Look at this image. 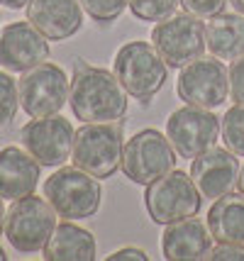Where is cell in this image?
<instances>
[{"mask_svg":"<svg viewBox=\"0 0 244 261\" xmlns=\"http://www.w3.org/2000/svg\"><path fill=\"white\" fill-rule=\"evenodd\" d=\"M57 229V210L47 198L24 195L12 200V207L5 213V237L12 249L22 254L44 251L49 237Z\"/></svg>","mask_w":244,"mask_h":261,"instance_id":"5","label":"cell"},{"mask_svg":"<svg viewBox=\"0 0 244 261\" xmlns=\"http://www.w3.org/2000/svg\"><path fill=\"white\" fill-rule=\"evenodd\" d=\"M176 169V149L159 129H142L125 144L122 173L132 183L149 186Z\"/></svg>","mask_w":244,"mask_h":261,"instance_id":"7","label":"cell"},{"mask_svg":"<svg viewBox=\"0 0 244 261\" xmlns=\"http://www.w3.org/2000/svg\"><path fill=\"white\" fill-rule=\"evenodd\" d=\"M205 42L212 57L222 61H234L244 57V15L220 12L205 24Z\"/></svg>","mask_w":244,"mask_h":261,"instance_id":"18","label":"cell"},{"mask_svg":"<svg viewBox=\"0 0 244 261\" xmlns=\"http://www.w3.org/2000/svg\"><path fill=\"white\" fill-rule=\"evenodd\" d=\"M203 195L198 191L196 181L183 171H171L161 178L147 186L144 205L147 213L156 225H171L178 220H188L200 213Z\"/></svg>","mask_w":244,"mask_h":261,"instance_id":"6","label":"cell"},{"mask_svg":"<svg viewBox=\"0 0 244 261\" xmlns=\"http://www.w3.org/2000/svg\"><path fill=\"white\" fill-rule=\"evenodd\" d=\"M164 256L171 261H196L205 259L212 249V234L208 225H203L198 217L171 222L161 239Z\"/></svg>","mask_w":244,"mask_h":261,"instance_id":"17","label":"cell"},{"mask_svg":"<svg viewBox=\"0 0 244 261\" xmlns=\"http://www.w3.org/2000/svg\"><path fill=\"white\" fill-rule=\"evenodd\" d=\"M113 73L122 83L127 95L140 102H149L164 88L169 76V64L156 51V46L147 42H127L115 54Z\"/></svg>","mask_w":244,"mask_h":261,"instance_id":"3","label":"cell"},{"mask_svg":"<svg viewBox=\"0 0 244 261\" xmlns=\"http://www.w3.org/2000/svg\"><path fill=\"white\" fill-rule=\"evenodd\" d=\"M230 95L234 102H244V57L234 59L230 66Z\"/></svg>","mask_w":244,"mask_h":261,"instance_id":"26","label":"cell"},{"mask_svg":"<svg viewBox=\"0 0 244 261\" xmlns=\"http://www.w3.org/2000/svg\"><path fill=\"white\" fill-rule=\"evenodd\" d=\"M239 191L244 193V166L239 169Z\"/></svg>","mask_w":244,"mask_h":261,"instance_id":"32","label":"cell"},{"mask_svg":"<svg viewBox=\"0 0 244 261\" xmlns=\"http://www.w3.org/2000/svg\"><path fill=\"white\" fill-rule=\"evenodd\" d=\"M47 261H93L95 259V239L88 229L73 222L57 225L54 234L44 247Z\"/></svg>","mask_w":244,"mask_h":261,"instance_id":"20","label":"cell"},{"mask_svg":"<svg viewBox=\"0 0 244 261\" xmlns=\"http://www.w3.org/2000/svg\"><path fill=\"white\" fill-rule=\"evenodd\" d=\"M208 229L215 242L244 247V193L218 198L208 213Z\"/></svg>","mask_w":244,"mask_h":261,"instance_id":"19","label":"cell"},{"mask_svg":"<svg viewBox=\"0 0 244 261\" xmlns=\"http://www.w3.org/2000/svg\"><path fill=\"white\" fill-rule=\"evenodd\" d=\"M176 93L186 105L196 108H220L230 93V71L218 59L200 57L181 68L176 81Z\"/></svg>","mask_w":244,"mask_h":261,"instance_id":"10","label":"cell"},{"mask_svg":"<svg viewBox=\"0 0 244 261\" xmlns=\"http://www.w3.org/2000/svg\"><path fill=\"white\" fill-rule=\"evenodd\" d=\"M222 142L234 156H244V102H234L222 117Z\"/></svg>","mask_w":244,"mask_h":261,"instance_id":"21","label":"cell"},{"mask_svg":"<svg viewBox=\"0 0 244 261\" xmlns=\"http://www.w3.org/2000/svg\"><path fill=\"white\" fill-rule=\"evenodd\" d=\"M129 8L144 22H161L176 12L178 0H129Z\"/></svg>","mask_w":244,"mask_h":261,"instance_id":"22","label":"cell"},{"mask_svg":"<svg viewBox=\"0 0 244 261\" xmlns=\"http://www.w3.org/2000/svg\"><path fill=\"white\" fill-rule=\"evenodd\" d=\"M69 102L81 122H117L127 113V91L115 73L78 59L73 64Z\"/></svg>","mask_w":244,"mask_h":261,"instance_id":"1","label":"cell"},{"mask_svg":"<svg viewBox=\"0 0 244 261\" xmlns=\"http://www.w3.org/2000/svg\"><path fill=\"white\" fill-rule=\"evenodd\" d=\"M205 259H212V261H244V247L242 244H222V242H218V247H212Z\"/></svg>","mask_w":244,"mask_h":261,"instance_id":"27","label":"cell"},{"mask_svg":"<svg viewBox=\"0 0 244 261\" xmlns=\"http://www.w3.org/2000/svg\"><path fill=\"white\" fill-rule=\"evenodd\" d=\"M151 42L164 61L174 68H183L186 64L200 59L203 51L208 49L205 24L191 12L161 20L151 30Z\"/></svg>","mask_w":244,"mask_h":261,"instance_id":"8","label":"cell"},{"mask_svg":"<svg viewBox=\"0 0 244 261\" xmlns=\"http://www.w3.org/2000/svg\"><path fill=\"white\" fill-rule=\"evenodd\" d=\"M27 20L51 42L69 39L81 30V0H32L27 5Z\"/></svg>","mask_w":244,"mask_h":261,"instance_id":"15","label":"cell"},{"mask_svg":"<svg viewBox=\"0 0 244 261\" xmlns=\"http://www.w3.org/2000/svg\"><path fill=\"white\" fill-rule=\"evenodd\" d=\"M20 105V91L12 76L0 71V125H10L17 115Z\"/></svg>","mask_w":244,"mask_h":261,"instance_id":"23","label":"cell"},{"mask_svg":"<svg viewBox=\"0 0 244 261\" xmlns=\"http://www.w3.org/2000/svg\"><path fill=\"white\" fill-rule=\"evenodd\" d=\"M110 261H122V259H137V261H144L147 259V254L142 249H120V251H115V254H110L107 256Z\"/></svg>","mask_w":244,"mask_h":261,"instance_id":"28","label":"cell"},{"mask_svg":"<svg viewBox=\"0 0 244 261\" xmlns=\"http://www.w3.org/2000/svg\"><path fill=\"white\" fill-rule=\"evenodd\" d=\"M0 232H5V207H3V198H0Z\"/></svg>","mask_w":244,"mask_h":261,"instance_id":"30","label":"cell"},{"mask_svg":"<svg viewBox=\"0 0 244 261\" xmlns=\"http://www.w3.org/2000/svg\"><path fill=\"white\" fill-rule=\"evenodd\" d=\"M230 5H232L237 12H242L244 15V0H230Z\"/></svg>","mask_w":244,"mask_h":261,"instance_id":"31","label":"cell"},{"mask_svg":"<svg viewBox=\"0 0 244 261\" xmlns=\"http://www.w3.org/2000/svg\"><path fill=\"white\" fill-rule=\"evenodd\" d=\"M81 5L95 22L110 24L125 12V8L129 5V0H81Z\"/></svg>","mask_w":244,"mask_h":261,"instance_id":"24","label":"cell"},{"mask_svg":"<svg viewBox=\"0 0 244 261\" xmlns=\"http://www.w3.org/2000/svg\"><path fill=\"white\" fill-rule=\"evenodd\" d=\"M73 127L61 115L32 117L20 132L24 149L35 156L42 166H61L71 156L73 149Z\"/></svg>","mask_w":244,"mask_h":261,"instance_id":"12","label":"cell"},{"mask_svg":"<svg viewBox=\"0 0 244 261\" xmlns=\"http://www.w3.org/2000/svg\"><path fill=\"white\" fill-rule=\"evenodd\" d=\"M125 125L120 122H86L73 135V166L95 178H110L122 166Z\"/></svg>","mask_w":244,"mask_h":261,"instance_id":"2","label":"cell"},{"mask_svg":"<svg viewBox=\"0 0 244 261\" xmlns=\"http://www.w3.org/2000/svg\"><path fill=\"white\" fill-rule=\"evenodd\" d=\"M220 117L196 105H186L166 120V137L181 159H196L212 149L220 139Z\"/></svg>","mask_w":244,"mask_h":261,"instance_id":"11","label":"cell"},{"mask_svg":"<svg viewBox=\"0 0 244 261\" xmlns=\"http://www.w3.org/2000/svg\"><path fill=\"white\" fill-rule=\"evenodd\" d=\"M5 259H8V256H5V251L0 249V261H5Z\"/></svg>","mask_w":244,"mask_h":261,"instance_id":"33","label":"cell"},{"mask_svg":"<svg viewBox=\"0 0 244 261\" xmlns=\"http://www.w3.org/2000/svg\"><path fill=\"white\" fill-rule=\"evenodd\" d=\"M42 164L20 147L0 149V198L3 200H20L32 195L39 183Z\"/></svg>","mask_w":244,"mask_h":261,"instance_id":"16","label":"cell"},{"mask_svg":"<svg viewBox=\"0 0 244 261\" xmlns=\"http://www.w3.org/2000/svg\"><path fill=\"white\" fill-rule=\"evenodd\" d=\"M69 88L71 81L66 79L64 68L42 61L39 66L24 71L20 83H17L20 105L30 117L57 115L69 100Z\"/></svg>","mask_w":244,"mask_h":261,"instance_id":"9","label":"cell"},{"mask_svg":"<svg viewBox=\"0 0 244 261\" xmlns=\"http://www.w3.org/2000/svg\"><path fill=\"white\" fill-rule=\"evenodd\" d=\"M44 198L64 220L93 217L103 200V188L95 176L78 166H64L44 181Z\"/></svg>","mask_w":244,"mask_h":261,"instance_id":"4","label":"cell"},{"mask_svg":"<svg viewBox=\"0 0 244 261\" xmlns=\"http://www.w3.org/2000/svg\"><path fill=\"white\" fill-rule=\"evenodd\" d=\"M49 57L47 37L30 22H12L0 32V66L24 73Z\"/></svg>","mask_w":244,"mask_h":261,"instance_id":"13","label":"cell"},{"mask_svg":"<svg viewBox=\"0 0 244 261\" xmlns=\"http://www.w3.org/2000/svg\"><path fill=\"white\" fill-rule=\"evenodd\" d=\"M191 178L203 198L218 200L239 186V164L230 149H208L191 164Z\"/></svg>","mask_w":244,"mask_h":261,"instance_id":"14","label":"cell"},{"mask_svg":"<svg viewBox=\"0 0 244 261\" xmlns=\"http://www.w3.org/2000/svg\"><path fill=\"white\" fill-rule=\"evenodd\" d=\"M32 0H0V5H5V8H10V10H20L24 5H30Z\"/></svg>","mask_w":244,"mask_h":261,"instance_id":"29","label":"cell"},{"mask_svg":"<svg viewBox=\"0 0 244 261\" xmlns=\"http://www.w3.org/2000/svg\"><path fill=\"white\" fill-rule=\"evenodd\" d=\"M230 0H181L183 10L196 15V17H215L225 10Z\"/></svg>","mask_w":244,"mask_h":261,"instance_id":"25","label":"cell"}]
</instances>
